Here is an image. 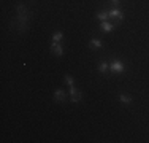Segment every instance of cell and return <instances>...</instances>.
I'll list each match as a JSON object with an SVG mask.
<instances>
[{"instance_id": "cell-1", "label": "cell", "mask_w": 149, "mask_h": 143, "mask_svg": "<svg viewBox=\"0 0 149 143\" xmlns=\"http://www.w3.org/2000/svg\"><path fill=\"white\" fill-rule=\"evenodd\" d=\"M17 11H19V24H21V30H26L27 26V10L24 5H17Z\"/></svg>"}, {"instance_id": "cell-2", "label": "cell", "mask_w": 149, "mask_h": 143, "mask_svg": "<svg viewBox=\"0 0 149 143\" xmlns=\"http://www.w3.org/2000/svg\"><path fill=\"white\" fill-rule=\"evenodd\" d=\"M109 18L118 24V22H120V21L124 19V13L120 11L119 8H111V11H109Z\"/></svg>"}, {"instance_id": "cell-3", "label": "cell", "mask_w": 149, "mask_h": 143, "mask_svg": "<svg viewBox=\"0 0 149 143\" xmlns=\"http://www.w3.org/2000/svg\"><path fill=\"white\" fill-rule=\"evenodd\" d=\"M109 70L118 72V73H122V72L125 70V67H124V64L120 62L119 59H114V60H111V64H109Z\"/></svg>"}, {"instance_id": "cell-4", "label": "cell", "mask_w": 149, "mask_h": 143, "mask_svg": "<svg viewBox=\"0 0 149 143\" xmlns=\"http://www.w3.org/2000/svg\"><path fill=\"white\" fill-rule=\"evenodd\" d=\"M70 95H72V102H79L81 100V92L74 86H70Z\"/></svg>"}, {"instance_id": "cell-5", "label": "cell", "mask_w": 149, "mask_h": 143, "mask_svg": "<svg viewBox=\"0 0 149 143\" xmlns=\"http://www.w3.org/2000/svg\"><path fill=\"white\" fill-rule=\"evenodd\" d=\"M51 51L54 53L56 56H62V54H63V49H62V46H60L59 43H56V41L51 45Z\"/></svg>"}, {"instance_id": "cell-6", "label": "cell", "mask_w": 149, "mask_h": 143, "mask_svg": "<svg viewBox=\"0 0 149 143\" xmlns=\"http://www.w3.org/2000/svg\"><path fill=\"white\" fill-rule=\"evenodd\" d=\"M54 99H56V102H63V100H65V92H63L62 89H57L56 94H54Z\"/></svg>"}, {"instance_id": "cell-7", "label": "cell", "mask_w": 149, "mask_h": 143, "mask_svg": "<svg viewBox=\"0 0 149 143\" xmlns=\"http://www.w3.org/2000/svg\"><path fill=\"white\" fill-rule=\"evenodd\" d=\"M102 29H103L105 32H111V30H114V26L109 24L108 21H102Z\"/></svg>"}, {"instance_id": "cell-8", "label": "cell", "mask_w": 149, "mask_h": 143, "mask_svg": "<svg viewBox=\"0 0 149 143\" xmlns=\"http://www.w3.org/2000/svg\"><path fill=\"white\" fill-rule=\"evenodd\" d=\"M97 18H98L100 21H108L109 11H106V10H103V11H98V13H97Z\"/></svg>"}, {"instance_id": "cell-9", "label": "cell", "mask_w": 149, "mask_h": 143, "mask_svg": "<svg viewBox=\"0 0 149 143\" xmlns=\"http://www.w3.org/2000/svg\"><path fill=\"white\" fill-rule=\"evenodd\" d=\"M108 69H109V64L106 62V60H102L100 65H98V70H100L102 73H106V72H108Z\"/></svg>"}, {"instance_id": "cell-10", "label": "cell", "mask_w": 149, "mask_h": 143, "mask_svg": "<svg viewBox=\"0 0 149 143\" xmlns=\"http://www.w3.org/2000/svg\"><path fill=\"white\" fill-rule=\"evenodd\" d=\"M119 99H120V102L125 103V105H129V103L132 102V97H130V95H127V94H120Z\"/></svg>"}, {"instance_id": "cell-11", "label": "cell", "mask_w": 149, "mask_h": 143, "mask_svg": "<svg viewBox=\"0 0 149 143\" xmlns=\"http://www.w3.org/2000/svg\"><path fill=\"white\" fill-rule=\"evenodd\" d=\"M89 46H91V48H102V41L97 40V38H92Z\"/></svg>"}, {"instance_id": "cell-12", "label": "cell", "mask_w": 149, "mask_h": 143, "mask_svg": "<svg viewBox=\"0 0 149 143\" xmlns=\"http://www.w3.org/2000/svg\"><path fill=\"white\" fill-rule=\"evenodd\" d=\"M62 38H63V34H62V32H56V34L52 35V40H54L56 43H59Z\"/></svg>"}, {"instance_id": "cell-13", "label": "cell", "mask_w": 149, "mask_h": 143, "mask_svg": "<svg viewBox=\"0 0 149 143\" xmlns=\"http://www.w3.org/2000/svg\"><path fill=\"white\" fill-rule=\"evenodd\" d=\"M65 81H67V84H68V86H74V81H73V78L70 76L68 73L65 75Z\"/></svg>"}, {"instance_id": "cell-14", "label": "cell", "mask_w": 149, "mask_h": 143, "mask_svg": "<svg viewBox=\"0 0 149 143\" xmlns=\"http://www.w3.org/2000/svg\"><path fill=\"white\" fill-rule=\"evenodd\" d=\"M111 3L114 5V8H119V5H120V0H111Z\"/></svg>"}]
</instances>
